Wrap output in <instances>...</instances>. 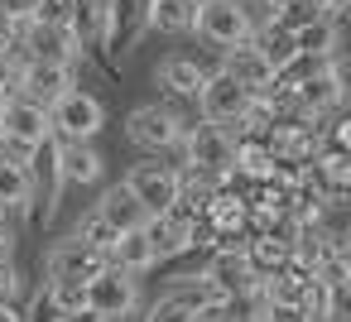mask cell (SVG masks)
<instances>
[{
	"instance_id": "obj_1",
	"label": "cell",
	"mask_w": 351,
	"mask_h": 322,
	"mask_svg": "<svg viewBox=\"0 0 351 322\" xmlns=\"http://www.w3.org/2000/svg\"><path fill=\"white\" fill-rule=\"evenodd\" d=\"M101 125H106V111H101V101H97L92 92H82V87H68V92L49 106V130H53V140H63V145L92 140Z\"/></svg>"
},
{
	"instance_id": "obj_2",
	"label": "cell",
	"mask_w": 351,
	"mask_h": 322,
	"mask_svg": "<svg viewBox=\"0 0 351 322\" xmlns=\"http://www.w3.org/2000/svg\"><path fill=\"white\" fill-rule=\"evenodd\" d=\"M178 145L188 149V169H193V173L226 178V173H231V164H236V135H231L226 125H217V121H202V125L183 130V140H178Z\"/></svg>"
},
{
	"instance_id": "obj_3",
	"label": "cell",
	"mask_w": 351,
	"mask_h": 322,
	"mask_svg": "<svg viewBox=\"0 0 351 322\" xmlns=\"http://www.w3.org/2000/svg\"><path fill=\"white\" fill-rule=\"evenodd\" d=\"M250 106H255V92H250V87H241L226 68H221V73H207V77H202V87H197V111H202V121L241 125Z\"/></svg>"
},
{
	"instance_id": "obj_4",
	"label": "cell",
	"mask_w": 351,
	"mask_h": 322,
	"mask_svg": "<svg viewBox=\"0 0 351 322\" xmlns=\"http://www.w3.org/2000/svg\"><path fill=\"white\" fill-rule=\"evenodd\" d=\"M183 116L173 111V106H135L130 111V121H125V140L135 145V149H145V154H164V149H173L178 140H183Z\"/></svg>"
},
{
	"instance_id": "obj_5",
	"label": "cell",
	"mask_w": 351,
	"mask_h": 322,
	"mask_svg": "<svg viewBox=\"0 0 351 322\" xmlns=\"http://www.w3.org/2000/svg\"><path fill=\"white\" fill-rule=\"evenodd\" d=\"M193 29L212 44V49H231L241 39H250V15L241 0H197Z\"/></svg>"
},
{
	"instance_id": "obj_6",
	"label": "cell",
	"mask_w": 351,
	"mask_h": 322,
	"mask_svg": "<svg viewBox=\"0 0 351 322\" xmlns=\"http://www.w3.org/2000/svg\"><path fill=\"white\" fill-rule=\"evenodd\" d=\"M135 303H140V293H135V274H130V269H121V264L106 260V264L87 279V308L101 312L106 322L135 312Z\"/></svg>"
},
{
	"instance_id": "obj_7",
	"label": "cell",
	"mask_w": 351,
	"mask_h": 322,
	"mask_svg": "<svg viewBox=\"0 0 351 322\" xmlns=\"http://www.w3.org/2000/svg\"><path fill=\"white\" fill-rule=\"evenodd\" d=\"M15 49H20V58L68 63V68H77V58H82V49H77L73 29H63V25H39V20H25V25H20Z\"/></svg>"
},
{
	"instance_id": "obj_8",
	"label": "cell",
	"mask_w": 351,
	"mask_h": 322,
	"mask_svg": "<svg viewBox=\"0 0 351 322\" xmlns=\"http://www.w3.org/2000/svg\"><path fill=\"white\" fill-rule=\"evenodd\" d=\"M298 183L308 193H317L327 207H341V197L351 188V159H346V149H317L313 159H303Z\"/></svg>"
},
{
	"instance_id": "obj_9",
	"label": "cell",
	"mask_w": 351,
	"mask_h": 322,
	"mask_svg": "<svg viewBox=\"0 0 351 322\" xmlns=\"http://www.w3.org/2000/svg\"><path fill=\"white\" fill-rule=\"evenodd\" d=\"M0 121H5V149H15L20 159H25V149H34L39 140L53 135V130H49V106H39V101L20 97V92L5 101Z\"/></svg>"
},
{
	"instance_id": "obj_10",
	"label": "cell",
	"mask_w": 351,
	"mask_h": 322,
	"mask_svg": "<svg viewBox=\"0 0 351 322\" xmlns=\"http://www.w3.org/2000/svg\"><path fill=\"white\" fill-rule=\"evenodd\" d=\"M121 183L140 197V207H145L149 216H154V212H169V207L178 202V169H173V164H159V159L135 164Z\"/></svg>"
},
{
	"instance_id": "obj_11",
	"label": "cell",
	"mask_w": 351,
	"mask_h": 322,
	"mask_svg": "<svg viewBox=\"0 0 351 322\" xmlns=\"http://www.w3.org/2000/svg\"><path fill=\"white\" fill-rule=\"evenodd\" d=\"M68 87H77L68 63H44V58H25L20 63V77H15V92L20 97H29L39 106H53Z\"/></svg>"
},
{
	"instance_id": "obj_12",
	"label": "cell",
	"mask_w": 351,
	"mask_h": 322,
	"mask_svg": "<svg viewBox=\"0 0 351 322\" xmlns=\"http://www.w3.org/2000/svg\"><path fill=\"white\" fill-rule=\"evenodd\" d=\"M101 264H106V250L82 245L77 236L49 245V255H44V274H49V279H92Z\"/></svg>"
},
{
	"instance_id": "obj_13",
	"label": "cell",
	"mask_w": 351,
	"mask_h": 322,
	"mask_svg": "<svg viewBox=\"0 0 351 322\" xmlns=\"http://www.w3.org/2000/svg\"><path fill=\"white\" fill-rule=\"evenodd\" d=\"M221 53H226V63H221V68H226L241 87H250L255 97H269V92H274V68L265 63V53H260L250 39H241V44L221 49Z\"/></svg>"
},
{
	"instance_id": "obj_14",
	"label": "cell",
	"mask_w": 351,
	"mask_h": 322,
	"mask_svg": "<svg viewBox=\"0 0 351 322\" xmlns=\"http://www.w3.org/2000/svg\"><path fill=\"white\" fill-rule=\"evenodd\" d=\"M207 279L217 284V293H236V298H250L255 293V269H250V260H245V250H236V245H221L217 250V260L207 264Z\"/></svg>"
},
{
	"instance_id": "obj_15",
	"label": "cell",
	"mask_w": 351,
	"mask_h": 322,
	"mask_svg": "<svg viewBox=\"0 0 351 322\" xmlns=\"http://www.w3.org/2000/svg\"><path fill=\"white\" fill-rule=\"evenodd\" d=\"M101 173H106V159L92 149V140H77V145L58 140V178H63V188H92Z\"/></svg>"
},
{
	"instance_id": "obj_16",
	"label": "cell",
	"mask_w": 351,
	"mask_h": 322,
	"mask_svg": "<svg viewBox=\"0 0 351 322\" xmlns=\"http://www.w3.org/2000/svg\"><path fill=\"white\" fill-rule=\"evenodd\" d=\"M77 49H106L111 39V0H73V20H68Z\"/></svg>"
},
{
	"instance_id": "obj_17",
	"label": "cell",
	"mask_w": 351,
	"mask_h": 322,
	"mask_svg": "<svg viewBox=\"0 0 351 322\" xmlns=\"http://www.w3.org/2000/svg\"><path fill=\"white\" fill-rule=\"evenodd\" d=\"M293 49L303 53V58H332L337 49H341V34H337V20L332 15H308L303 25H293Z\"/></svg>"
},
{
	"instance_id": "obj_18",
	"label": "cell",
	"mask_w": 351,
	"mask_h": 322,
	"mask_svg": "<svg viewBox=\"0 0 351 322\" xmlns=\"http://www.w3.org/2000/svg\"><path fill=\"white\" fill-rule=\"evenodd\" d=\"M106 260H111V264H121V269H130V274H145V269H154V264H159V260H154V245H149V236H145V226L116 231V240H111Z\"/></svg>"
},
{
	"instance_id": "obj_19",
	"label": "cell",
	"mask_w": 351,
	"mask_h": 322,
	"mask_svg": "<svg viewBox=\"0 0 351 322\" xmlns=\"http://www.w3.org/2000/svg\"><path fill=\"white\" fill-rule=\"evenodd\" d=\"M97 212H101V216H106V221H111L116 231H130V226H145V216H149V212L140 207V197H135V193H130L125 183H116V188H106V193H101V202H97Z\"/></svg>"
},
{
	"instance_id": "obj_20",
	"label": "cell",
	"mask_w": 351,
	"mask_h": 322,
	"mask_svg": "<svg viewBox=\"0 0 351 322\" xmlns=\"http://www.w3.org/2000/svg\"><path fill=\"white\" fill-rule=\"evenodd\" d=\"M34 202V183L20 154H0V207H29Z\"/></svg>"
},
{
	"instance_id": "obj_21",
	"label": "cell",
	"mask_w": 351,
	"mask_h": 322,
	"mask_svg": "<svg viewBox=\"0 0 351 322\" xmlns=\"http://www.w3.org/2000/svg\"><path fill=\"white\" fill-rule=\"evenodd\" d=\"M193 15H197V0H149L145 29H159V34H188V29H193Z\"/></svg>"
},
{
	"instance_id": "obj_22",
	"label": "cell",
	"mask_w": 351,
	"mask_h": 322,
	"mask_svg": "<svg viewBox=\"0 0 351 322\" xmlns=\"http://www.w3.org/2000/svg\"><path fill=\"white\" fill-rule=\"evenodd\" d=\"M154 77H159V87H164V92H173V97H197V87H202V77H207V73H202L193 58L173 53V58H164V63H159V73H154Z\"/></svg>"
},
{
	"instance_id": "obj_23",
	"label": "cell",
	"mask_w": 351,
	"mask_h": 322,
	"mask_svg": "<svg viewBox=\"0 0 351 322\" xmlns=\"http://www.w3.org/2000/svg\"><path fill=\"white\" fill-rule=\"evenodd\" d=\"M164 298H178V303H188V308H202L207 298H217V284H212L207 274H183Z\"/></svg>"
},
{
	"instance_id": "obj_24",
	"label": "cell",
	"mask_w": 351,
	"mask_h": 322,
	"mask_svg": "<svg viewBox=\"0 0 351 322\" xmlns=\"http://www.w3.org/2000/svg\"><path fill=\"white\" fill-rule=\"evenodd\" d=\"M44 293L53 298V308H58V312L87 308V279H49V288H44Z\"/></svg>"
},
{
	"instance_id": "obj_25",
	"label": "cell",
	"mask_w": 351,
	"mask_h": 322,
	"mask_svg": "<svg viewBox=\"0 0 351 322\" xmlns=\"http://www.w3.org/2000/svg\"><path fill=\"white\" fill-rule=\"evenodd\" d=\"M82 245H92V250H111V240H116V226L101 216V212H92V216H82L77 221V231H73Z\"/></svg>"
},
{
	"instance_id": "obj_26",
	"label": "cell",
	"mask_w": 351,
	"mask_h": 322,
	"mask_svg": "<svg viewBox=\"0 0 351 322\" xmlns=\"http://www.w3.org/2000/svg\"><path fill=\"white\" fill-rule=\"evenodd\" d=\"M34 20H39V25H63V29H68L73 0H34Z\"/></svg>"
},
{
	"instance_id": "obj_27",
	"label": "cell",
	"mask_w": 351,
	"mask_h": 322,
	"mask_svg": "<svg viewBox=\"0 0 351 322\" xmlns=\"http://www.w3.org/2000/svg\"><path fill=\"white\" fill-rule=\"evenodd\" d=\"M145 322H193V308L188 303H178V298H159L154 308H149V317Z\"/></svg>"
},
{
	"instance_id": "obj_28",
	"label": "cell",
	"mask_w": 351,
	"mask_h": 322,
	"mask_svg": "<svg viewBox=\"0 0 351 322\" xmlns=\"http://www.w3.org/2000/svg\"><path fill=\"white\" fill-rule=\"evenodd\" d=\"M20 298V274L15 264H0V303H15Z\"/></svg>"
},
{
	"instance_id": "obj_29",
	"label": "cell",
	"mask_w": 351,
	"mask_h": 322,
	"mask_svg": "<svg viewBox=\"0 0 351 322\" xmlns=\"http://www.w3.org/2000/svg\"><path fill=\"white\" fill-rule=\"evenodd\" d=\"M0 10L25 25V20H34V0H0Z\"/></svg>"
},
{
	"instance_id": "obj_30",
	"label": "cell",
	"mask_w": 351,
	"mask_h": 322,
	"mask_svg": "<svg viewBox=\"0 0 351 322\" xmlns=\"http://www.w3.org/2000/svg\"><path fill=\"white\" fill-rule=\"evenodd\" d=\"M58 317H63V312L53 308V298H49V293H39V303H34V317H29V322H58Z\"/></svg>"
},
{
	"instance_id": "obj_31",
	"label": "cell",
	"mask_w": 351,
	"mask_h": 322,
	"mask_svg": "<svg viewBox=\"0 0 351 322\" xmlns=\"http://www.w3.org/2000/svg\"><path fill=\"white\" fill-rule=\"evenodd\" d=\"M15 34H20V20H10L0 10V49H15Z\"/></svg>"
},
{
	"instance_id": "obj_32",
	"label": "cell",
	"mask_w": 351,
	"mask_h": 322,
	"mask_svg": "<svg viewBox=\"0 0 351 322\" xmlns=\"http://www.w3.org/2000/svg\"><path fill=\"white\" fill-rule=\"evenodd\" d=\"M10 255H15V231L0 221V264H10Z\"/></svg>"
},
{
	"instance_id": "obj_33",
	"label": "cell",
	"mask_w": 351,
	"mask_h": 322,
	"mask_svg": "<svg viewBox=\"0 0 351 322\" xmlns=\"http://www.w3.org/2000/svg\"><path fill=\"white\" fill-rule=\"evenodd\" d=\"M58 322H106L101 312H92V308H73V312H63Z\"/></svg>"
},
{
	"instance_id": "obj_34",
	"label": "cell",
	"mask_w": 351,
	"mask_h": 322,
	"mask_svg": "<svg viewBox=\"0 0 351 322\" xmlns=\"http://www.w3.org/2000/svg\"><path fill=\"white\" fill-rule=\"evenodd\" d=\"M265 5L274 10V20H284L289 10H298V5H303V0H265Z\"/></svg>"
},
{
	"instance_id": "obj_35",
	"label": "cell",
	"mask_w": 351,
	"mask_h": 322,
	"mask_svg": "<svg viewBox=\"0 0 351 322\" xmlns=\"http://www.w3.org/2000/svg\"><path fill=\"white\" fill-rule=\"evenodd\" d=\"M0 322H25V312L15 303H0Z\"/></svg>"
},
{
	"instance_id": "obj_36",
	"label": "cell",
	"mask_w": 351,
	"mask_h": 322,
	"mask_svg": "<svg viewBox=\"0 0 351 322\" xmlns=\"http://www.w3.org/2000/svg\"><path fill=\"white\" fill-rule=\"evenodd\" d=\"M0 111H5V106H0ZM0 149H5V121H0Z\"/></svg>"
},
{
	"instance_id": "obj_37",
	"label": "cell",
	"mask_w": 351,
	"mask_h": 322,
	"mask_svg": "<svg viewBox=\"0 0 351 322\" xmlns=\"http://www.w3.org/2000/svg\"><path fill=\"white\" fill-rule=\"evenodd\" d=\"M0 221H5V207H0Z\"/></svg>"
}]
</instances>
